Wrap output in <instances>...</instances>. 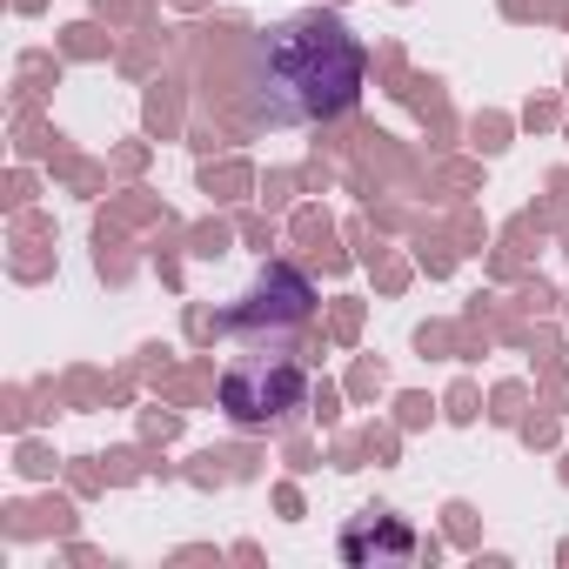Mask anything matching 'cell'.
<instances>
[{
    "mask_svg": "<svg viewBox=\"0 0 569 569\" xmlns=\"http://www.w3.org/2000/svg\"><path fill=\"white\" fill-rule=\"evenodd\" d=\"M241 88L248 108L274 128H316L336 121L362 101L369 88V48L362 34L329 14V8H302V14H281L268 21L248 54H241Z\"/></svg>",
    "mask_w": 569,
    "mask_h": 569,
    "instance_id": "obj_1",
    "label": "cell"
},
{
    "mask_svg": "<svg viewBox=\"0 0 569 569\" xmlns=\"http://www.w3.org/2000/svg\"><path fill=\"white\" fill-rule=\"evenodd\" d=\"M221 416L248 436H268V429H289L302 422V409L316 402V382L296 356H241L221 369V389H214Z\"/></svg>",
    "mask_w": 569,
    "mask_h": 569,
    "instance_id": "obj_2",
    "label": "cell"
},
{
    "mask_svg": "<svg viewBox=\"0 0 569 569\" xmlns=\"http://www.w3.org/2000/svg\"><path fill=\"white\" fill-rule=\"evenodd\" d=\"M316 302H322L316 281L296 261H261L248 289L228 309H214V329L221 336H296V329H309Z\"/></svg>",
    "mask_w": 569,
    "mask_h": 569,
    "instance_id": "obj_3",
    "label": "cell"
},
{
    "mask_svg": "<svg viewBox=\"0 0 569 569\" xmlns=\"http://www.w3.org/2000/svg\"><path fill=\"white\" fill-rule=\"evenodd\" d=\"M416 549H422V536L402 516H389V509L349 516V529H342V562H356V569H369V562H409Z\"/></svg>",
    "mask_w": 569,
    "mask_h": 569,
    "instance_id": "obj_4",
    "label": "cell"
}]
</instances>
